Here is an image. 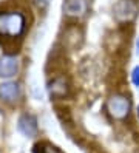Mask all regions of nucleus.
Listing matches in <instances>:
<instances>
[{"mask_svg": "<svg viewBox=\"0 0 139 153\" xmlns=\"http://www.w3.org/2000/svg\"><path fill=\"white\" fill-rule=\"evenodd\" d=\"M25 26H26V20L22 13H16V11L0 13V36L8 39L20 37L25 31Z\"/></svg>", "mask_w": 139, "mask_h": 153, "instance_id": "f257e3e1", "label": "nucleus"}, {"mask_svg": "<svg viewBox=\"0 0 139 153\" xmlns=\"http://www.w3.org/2000/svg\"><path fill=\"white\" fill-rule=\"evenodd\" d=\"M63 14L71 19H80L88 11V2L87 0H63L62 5Z\"/></svg>", "mask_w": 139, "mask_h": 153, "instance_id": "39448f33", "label": "nucleus"}, {"mask_svg": "<svg viewBox=\"0 0 139 153\" xmlns=\"http://www.w3.org/2000/svg\"><path fill=\"white\" fill-rule=\"evenodd\" d=\"M136 47H138V51H139V39H138V43H136Z\"/></svg>", "mask_w": 139, "mask_h": 153, "instance_id": "f8f14e48", "label": "nucleus"}, {"mask_svg": "<svg viewBox=\"0 0 139 153\" xmlns=\"http://www.w3.org/2000/svg\"><path fill=\"white\" fill-rule=\"evenodd\" d=\"M132 82L135 87H139V65H136L132 71Z\"/></svg>", "mask_w": 139, "mask_h": 153, "instance_id": "9b49d317", "label": "nucleus"}, {"mask_svg": "<svg viewBox=\"0 0 139 153\" xmlns=\"http://www.w3.org/2000/svg\"><path fill=\"white\" fill-rule=\"evenodd\" d=\"M20 70V62L13 54H5L0 57V77L11 79Z\"/></svg>", "mask_w": 139, "mask_h": 153, "instance_id": "423d86ee", "label": "nucleus"}, {"mask_svg": "<svg viewBox=\"0 0 139 153\" xmlns=\"http://www.w3.org/2000/svg\"><path fill=\"white\" fill-rule=\"evenodd\" d=\"M17 128L20 131L23 136H28V138H33L37 134L39 131V125H37V119L34 114H30V113H25L19 118V122H17Z\"/></svg>", "mask_w": 139, "mask_h": 153, "instance_id": "0eeeda50", "label": "nucleus"}, {"mask_svg": "<svg viewBox=\"0 0 139 153\" xmlns=\"http://www.w3.org/2000/svg\"><path fill=\"white\" fill-rule=\"evenodd\" d=\"M33 2H34V5H36L37 8H39L40 11H45L46 8L50 6V3H51V0H33Z\"/></svg>", "mask_w": 139, "mask_h": 153, "instance_id": "9d476101", "label": "nucleus"}, {"mask_svg": "<svg viewBox=\"0 0 139 153\" xmlns=\"http://www.w3.org/2000/svg\"><path fill=\"white\" fill-rule=\"evenodd\" d=\"M138 118H139V107H138Z\"/></svg>", "mask_w": 139, "mask_h": 153, "instance_id": "ddd939ff", "label": "nucleus"}, {"mask_svg": "<svg viewBox=\"0 0 139 153\" xmlns=\"http://www.w3.org/2000/svg\"><path fill=\"white\" fill-rule=\"evenodd\" d=\"M107 111L113 119L124 121L132 113V101L124 94H111L107 101Z\"/></svg>", "mask_w": 139, "mask_h": 153, "instance_id": "f03ea898", "label": "nucleus"}, {"mask_svg": "<svg viewBox=\"0 0 139 153\" xmlns=\"http://www.w3.org/2000/svg\"><path fill=\"white\" fill-rule=\"evenodd\" d=\"M34 153H62V152L48 142H40L34 146Z\"/></svg>", "mask_w": 139, "mask_h": 153, "instance_id": "1a4fd4ad", "label": "nucleus"}, {"mask_svg": "<svg viewBox=\"0 0 139 153\" xmlns=\"http://www.w3.org/2000/svg\"><path fill=\"white\" fill-rule=\"evenodd\" d=\"M20 97V85L17 82L0 84V99L6 104H14Z\"/></svg>", "mask_w": 139, "mask_h": 153, "instance_id": "6e6552de", "label": "nucleus"}, {"mask_svg": "<svg viewBox=\"0 0 139 153\" xmlns=\"http://www.w3.org/2000/svg\"><path fill=\"white\" fill-rule=\"evenodd\" d=\"M48 93L51 99H65L70 94V82L65 76H57L48 82Z\"/></svg>", "mask_w": 139, "mask_h": 153, "instance_id": "20e7f679", "label": "nucleus"}, {"mask_svg": "<svg viewBox=\"0 0 139 153\" xmlns=\"http://www.w3.org/2000/svg\"><path fill=\"white\" fill-rule=\"evenodd\" d=\"M113 14L119 23H130L138 16V5L135 0H117Z\"/></svg>", "mask_w": 139, "mask_h": 153, "instance_id": "7ed1b4c3", "label": "nucleus"}]
</instances>
